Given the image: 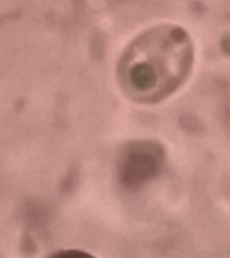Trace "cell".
I'll return each mask as SVG.
<instances>
[{"label": "cell", "instance_id": "6da1fadb", "mask_svg": "<svg viewBox=\"0 0 230 258\" xmlns=\"http://www.w3.org/2000/svg\"><path fill=\"white\" fill-rule=\"evenodd\" d=\"M193 48L189 36L174 26L145 31L121 64V80L133 100L156 102L175 92L191 68Z\"/></svg>", "mask_w": 230, "mask_h": 258}]
</instances>
